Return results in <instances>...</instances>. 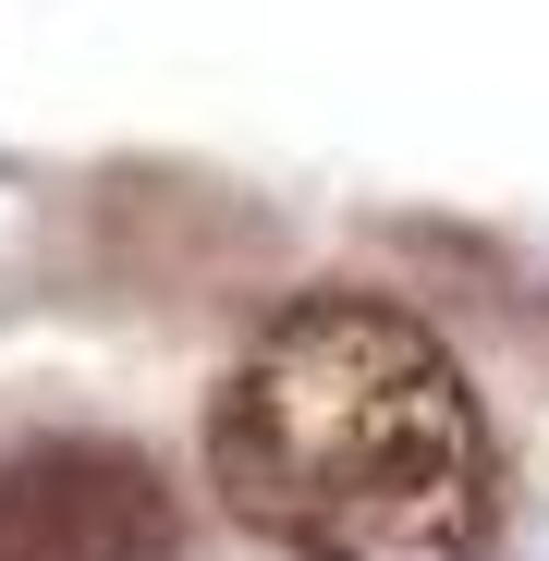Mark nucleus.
I'll list each match as a JSON object with an SVG mask.
<instances>
[{"label":"nucleus","instance_id":"1","mask_svg":"<svg viewBox=\"0 0 549 561\" xmlns=\"http://www.w3.org/2000/svg\"><path fill=\"white\" fill-rule=\"evenodd\" d=\"M208 477L294 561H477L501 525V451L465 366L379 294H306L244 342Z\"/></svg>","mask_w":549,"mask_h":561},{"label":"nucleus","instance_id":"2","mask_svg":"<svg viewBox=\"0 0 549 561\" xmlns=\"http://www.w3.org/2000/svg\"><path fill=\"white\" fill-rule=\"evenodd\" d=\"M0 561H171V489L123 439H25L0 463Z\"/></svg>","mask_w":549,"mask_h":561}]
</instances>
